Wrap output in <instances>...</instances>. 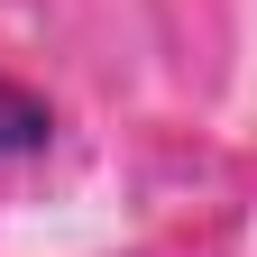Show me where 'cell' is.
<instances>
[{
    "label": "cell",
    "instance_id": "6da1fadb",
    "mask_svg": "<svg viewBox=\"0 0 257 257\" xmlns=\"http://www.w3.org/2000/svg\"><path fill=\"white\" fill-rule=\"evenodd\" d=\"M46 147H55V110L28 83L0 74V166H10V156H46Z\"/></svg>",
    "mask_w": 257,
    "mask_h": 257
}]
</instances>
